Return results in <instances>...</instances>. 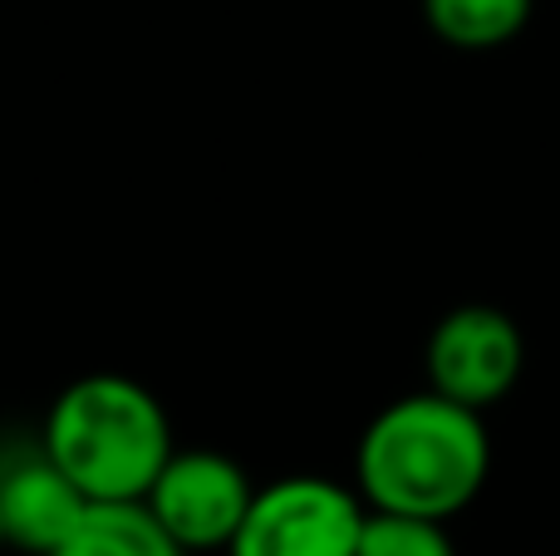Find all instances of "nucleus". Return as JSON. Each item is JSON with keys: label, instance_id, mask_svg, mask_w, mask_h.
<instances>
[{"label": "nucleus", "instance_id": "nucleus-1", "mask_svg": "<svg viewBox=\"0 0 560 556\" xmlns=\"http://www.w3.org/2000/svg\"><path fill=\"white\" fill-rule=\"evenodd\" d=\"M492 473L482 414L453 404L443 394H408L394 399L364 429L354 453L359 498L374 512L447 522L482 493Z\"/></svg>", "mask_w": 560, "mask_h": 556}, {"label": "nucleus", "instance_id": "nucleus-2", "mask_svg": "<svg viewBox=\"0 0 560 556\" xmlns=\"http://www.w3.org/2000/svg\"><path fill=\"white\" fill-rule=\"evenodd\" d=\"M39 449L89 502H143L173 453V424L128 374H84L55 394Z\"/></svg>", "mask_w": 560, "mask_h": 556}, {"label": "nucleus", "instance_id": "nucleus-3", "mask_svg": "<svg viewBox=\"0 0 560 556\" xmlns=\"http://www.w3.org/2000/svg\"><path fill=\"white\" fill-rule=\"evenodd\" d=\"M364 498L315 473H295L252 493L226 556H354Z\"/></svg>", "mask_w": 560, "mask_h": 556}, {"label": "nucleus", "instance_id": "nucleus-4", "mask_svg": "<svg viewBox=\"0 0 560 556\" xmlns=\"http://www.w3.org/2000/svg\"><path fill=\"white\" fill-rule=\"evenodd\" d=\"M252 478L242 473V463H232L226 453L212 449H187L167 453V463L158 468L153 488L143 493V508L158 518V528L177 542L187 556L192 552H226V542L236 537L246 508H252Z\"/></svg>", "mask_w": 560, "mask_h": 556}, {"label": "nucleus", "instance_id": "nucleus-5", "mask_svg": "<svg viewBox=\"0 0 560 556\" xmlns=\"http://www.w3.org/2000/svg\"><path fill=\"white\" fill-rule=\"evenodd\" d=\"M526 364V340L516 321L497 305H457L428 335V380L433 394L467 409H492L512 394Z\"/></svg>", "mask_w": 560, "mask_h": 556}, {"label": "nucleus", "instance_id": "nucleus-6", "mask_svg": "<svg viewBox=\"0 0 560 556\" xmlns=\"http://www.w3.org/2000/svg\"><path fill=\"white\" fill-rule=\"evenodd\" d=\"M84 508L89 498L65 478V468L39 443L0 459V528H5V547L49 556L79 528Z\"/></svg>", "mask_w": 560, "mask_h": 556}, {"label": "nucleus", "instance_id": "nucleus-7", "mask_svg": "<svg viewBox=\"0 0 560 556\" xmlns=\"http://www.w3.org/2000/svg\"><path fill=\"white\" fill-rule=\"evenodd\" d=\"M49 556H187L143 502H89L79 528Z\"/></svg>", "mask_w": 560, "mask_h": 556}, {"label": "nucleus", "instance_id": "nucleus-8", "mask_svg": "<svg viewBox=\"0 0 560 556\" xmlns=\"http://www.w3.org/2000/svg\"><path fill=\"white\" fill-rule=\"evenodd\" d=\"M433 35L453 49H497L532 20V0H423Z\"/></svg>", "mask_w": 560, "mask_h": 556}, {"label": "nucleus", "instance_id": "nucleus-9", "mask_svg": "<svg viewBox=\"0 0 560 556\" xmlns=\"http://www.w3.org/2000/svg\"><path fill=\"white\" fill-rule=\"evenodd\" d=\"M354 556H457V547L443 522H433V518L364 508V528H359Z\"/></svg>", "mask_w": 560, "mask_h": 556}, {"label": "nucleus", "instance_id": "nucleus-10", "mask_svg": "<svg viewBox=\"0 0 560 556\" xmlns=\"http://www.w3.org/2000/svg\"><path fill=\"white\" fill-rule=\"evenodd\" d=\"M0 547H5V528H0Z\"/></svg>", "mask_w": 560, "mask_h": 556}]
</instances>
